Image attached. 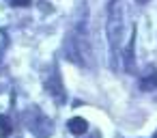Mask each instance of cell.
Here are the masks:
<instances>
[{
	"instance_id": "10",
	"label": "cell",
	"mask_w": 157,
	"mask_h": 138,
	"mask_svg": "<svg viewBox=\"0 0 157 138\" xmlns=\"http://www.w3.org/2000/svg\"><path fill=\"white\" fill-rule=\"evenodd\" d=\"M153 138H157V132H155V134H153Z\"/></svg>"
},
{
	"instance_id": "5",
	"label": "cell",
	"mask_w": 157,
	"mask_h": 138,
	"mask_svg": "<svg viewBox=\"0 0 157 138\" xmlns=\"http://www.w3.org/2000/svg\"><path fill=\"white\" fill-rule=\"evenodd\" d=\"M67 127H69V132H71L73 136H82V134L88 129V123H86V119H82V116H73V119H69Z\"/></svg>"
},
{
	"instance_id": "6",
	"label": "cell",
	"mask_w": 157,
	"mask_h": 138,
	"mask_svg": "<svg viewBox=\"0 0 157 138\" xmlns=\"http://www.w3.org/2000/svg\"><path fill=\"white\" fill-rule=\"evenodd\" d=\"M13 132V123L7 114H0V138H9Z\"/></svg>"
},
{
	"instance_id": "3",
	"label": "cell",
	"mask_w": 157,
	"mask_h": 138,
	"mask_svg": "<svg viewBox=\"0 0 157 138\" xmlns=\"http://www.w3.org/2000/svg\"><path fill=\"white\" fill-rule=\"evenodd\" d=\"M133 48H136V26L131 28L129 41L123 48V65H125L127 73H136V52H133Z\"/></svg>"
},
{
	"instance_id": "9",
	"label": "cell",
	"mask_w": 157,
	"mask_h": 138,
	"mask_svg": "<svg viewBox=\"0 0 157 138\" xmlns=\"http://www.w3.org/2000/svg\"><path fill=\"white\" fill-rule=\"evenodd\" d=\"M136 2H138V5H146V2H148V0H136Z\"/></svg>"
},
{
	"instance_id": "8",
	"label": "cell",
	"mask_w": 157,
	"mask_h": 138,
	"mask_svg": "<svg viewBox=\"0 0 157 138\" xmlns=\"http://www.w3.org/2000/svg\"><path fill=\"white\" fill-rule=\"evenodd\" d=\"M30 2H33V0H11L13 7H28Z\"/></svg>"
},
{
	"instance_id": "2",
	"label": "cell",
	"mask_w": 157,
	"mask_h": 138,
	"mask_svg": "<svg viewBox=\"0 0 157 138\" xmlns=\"http://www.w3.org/2000/svg\"><path fill=\"white\" fill-rule=\"evenodd\" d=\"M105 35H108L110 50H112V67H116V54L121 52L123 35H125V20H123V5H121V0H110L108 20H105Z\"/></svg>"
},
{
	"instance_id": "1",
	"label": "cell",
	"mask_w": 157,
	"mask_h": 138,
	"mask_svg": "<svg viewBox=\"0 0 157 138\" xmlns=\"http://www.w3.org/2000/svg\"><path fill=\"white\" fill-rule=\"evenodd\" d=\"M67 56H69V61H73L82 67L88 65L90 41H88V28H86V13H84V18H78L75 26L71 28V33L67 37Z\"/></svg>"
},
{
	"instance_id": "7",
	"label": "cell",
	"mask_w": 157,
	"mask_h": 138,
	"mask_svg": "<svg viewBox=\"0 0 157 138\" xmlns=\"http://www.w3.org/2000/svg\"><path fill=\"white\" fill-rule=\"evenodd\" d=\"M140 89H142V91H153V89H157V71H155V69H153V73H148L146 78L140 80Z\"/></svg>"
},
{
	"instance_id": "4",
	"label": "cell",
	"mask_w": 157,
	"mask_h": 138,
	"mask_svg": "<svg viewBox=\"0 0 157 138\" xmlns=\"http://www.w3.org/2000/svg\"><path fill=\"white\" fill-rule=\"evenodd\" d=\"M45 84H48V93L54 97V101L56 104H63L65 101V89H63V80H60V73L56 71V67L50 73V78H48Z\"/></svg>"
}]
</instances>
